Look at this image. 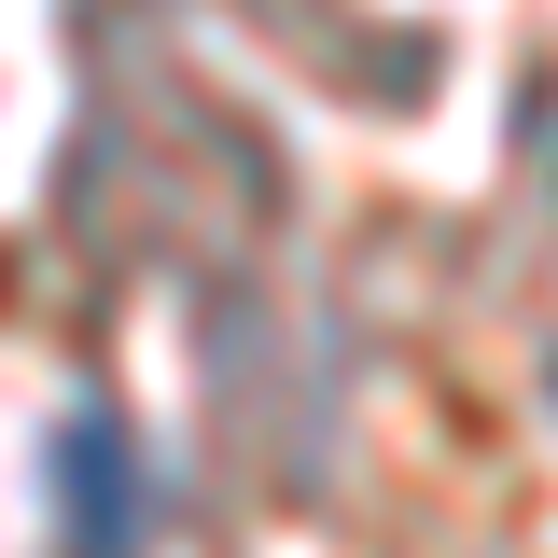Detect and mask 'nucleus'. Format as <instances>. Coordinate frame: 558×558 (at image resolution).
Wrapping results in <instances>:
<instances>
[{"instance_id": "obj_1", "label": "nucleus", "mask_w": 558, "mask_h": 558, "mask_svg": "<svg viewBox=\"0 0 558 558\" xmlns=\"http://www.w3.org/2000/svg\"><path fill=\"white\" fill-rule=\"evenodd\" d=\"M154 531V488H140V447L112 405H70L57 433V558H140Z\"/></svg>"}]
</instances>
